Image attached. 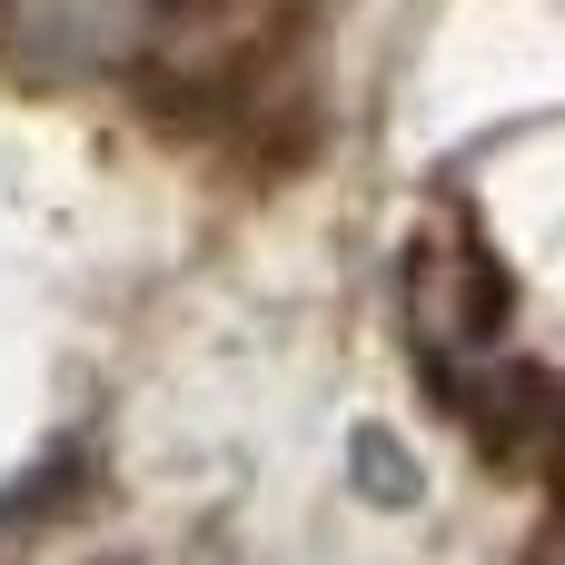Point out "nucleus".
Returning a JSON list of instances; mask_svg holds the SVG:
<instances>
[{
    "instance_id": "1",
    "label": "nucleus",
    "mask_w": 565,
    "mask_h": 565,
    "mask_svg": "<svg viewBox=\"0 0 565 565\" xmlns=\"http://www.w3.org/2000/svg\"><path fill=\"white\" fill-rule=\"evenodd\" d=\"M417 318H427L437 338H487V328L507 318V278L487 268V248L427 238V258H417Z\"/></svg>"
}]
</instances>
